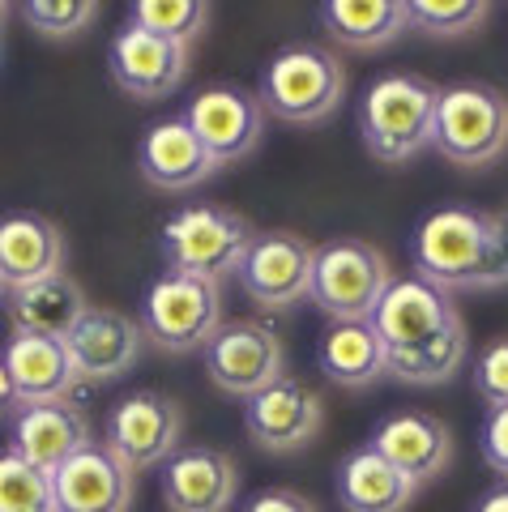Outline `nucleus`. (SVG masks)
I'll return each mask as SVG.
<instances>
[{
    "mask_svg": "<svg viewBox=\"0 0 508 512\" xmlns=\"http://www.w3.org/2000/svg\"><path fill=\"white\" fill-rule=\"evenodd\" d=\"M372 329L385 342L389 376L406 384H444L466 363V325L453 295L415 274L389 282L372 312Z\"/></svg>",
    "mask_w": 508,
    "mask_h": 512,
    "instance_id": "nucleus-1",
    "label": "nucleus"
},
{
    "mask_svg": "<svg viewBox=\"0 0 508 512\" xmlns=\"http://www.w3.org/2000/svg\"><path fill=\"white\" fill-rule=\"evenodd\" d=\"M410 261L415 278L453 291H491L508 286V256L491 227V214L470 210V205H440L410 239Z\"/></svg>",
    "mask_w": 508,
    "mask_h": 512,
    "instance_id": "nucleus-2",
    "label": "nucleus"
},
{
    "mask_svg": "<svg viewBox=\"0 0 508 512\" xmlns=\"http://www.w3.org/2000/svg\"><path fill=\"white\" fill-rule=\"evenodd\" d=\"M440 86L419 73H385L363 90L359 137L380 163H410L423 146H432Z\"/></svg>",
    "mask_w": 508,
    "mask_h": 512,
    "instance_id": "nucleus-3",
    "label": "nucleus"
},
{
    "mask_svg": "<svg viewBox=\"0 0 508 512\" xmlns=\"http://www.w3.org/2000/svg\"><path fill=\"white\" fill-rule=\"evenodd\" d=\"M257 99L265 116H278L287 124H321L346 99V69L329 47L291 43L261 69Z\"/></svg>",
    "mask_w": 508,
    "mask_h": 512,
    "instance_id": "nucleus-4",
    "label": "nucleus"
},
{
    "mask_svg": "<svg viewBox=\"0 0 508 512\" xmlns=\"http://www.w3.org/2000/svg\"><path fill=\"white\" fill-rule=\"evenodd\" d=\"M432 146L457 167H491L508 154V94L487 82L440 90Z\"/></svg>",
    "mask_w": 508,
    "mask_h": 512,
    "instance_id": "nucleus-5",
    "label": "nucleus"
},
{
    "mask_svg": "<svg viewBox=\"0 0 508 512\" xmlns=\"http://www.w3.org/2000/svg\"><path fill=\"white\" fill-rule=\"evenodd\" d=\"M389 261L368 239H325L312 256L308 299L329 320H372L380 295L389 291Z\"/></svg>",
    "mask_w": 508,
    "mask_h": 512,
    "instance_id": "nucleus-6",
    "label": "nucleus"
},
{
    "mask_svg": "<svg viewBox=\"0 0 508 512\" xmlns=\"http://www.w3.org/2000/svg\"><path fill=\"white\" fill-rule=\"evenodd\" d=\"M248 244H252L248 218L227 210V205H188V210L171 214L163 227L167 269L205 282L231 278L240 269Z\"/></svg>",
    "mask_w": 508,
    "mask_h": 512,
    "instance_id": "nucleus-7",
    "label": "nucleus"
},
{
    "mask_svg": "<svg viewBox=\"0 0 508 512\" xmlns=\"http://www.w3.org/2000/svg\"><path fill=\"white\" fill-rule=\"evenodd\" d=\"M146 342L171 350V355H188V350H205V342L222 329V291L218 282H205L193 274H158L150 282L146 299H141L137 316Z\"/></svg>",
    "mask_w": 508,
    "mask_h": 512,
    "instance_id": "nucleus-8",
    "label": "nucleus"
},
{
    "mask_svg": "<svg viewBox=\"0 0 508 512\" xmlns=\"http://www.w3.org/2000/svg\"><path fill=\"white\" fill-rule=\"evenodd\" d=\"M180 427L184 414L158 389H137L129 397H120L107 410L103 423V444L111 457H120L133 474L137 470H154L180 448Z\"/></svg>",
    "mask_w": 508,
    "mask_h": 512,
    "instance_id": "nucleus-9",
    "label": "nucleus"
},
{
    "mask_svg": "<svg viewBox=\"0 0 508 512\" xmlns=\"http://www.w3.org/2000/svg\"><path fill=\"white\" fill-rule=\"evenodd\" d=\"M312 256L316 248L308 239H299L295 231H252V244L244 252L240 278L244 295L261 308H295L299 299H308V286H312Z\"/></svg>",
    "mask_w": 508,
    "mask_h": 512,
    "instance_id": "nucleus-10",
    "label": "nucleus"
},
{
    "mask_svg": "<svg viewBox=\"0 0 508 512\" xmlns=\"http://www.w3.org/2000/svg\"><path fill=\"white\" fill-rule=\"evenodd\" d=\"M282 338L265 320H227L205 342V376L222 393L252 397L282 376Z\"/></svg>",
    "mask_w": 508,
    "mask_h": 512,
    "instance_id": "nucleus-11",
    "label": "nucleus"
},
{
    "mask_svg": "<svg viewBox=\"0 0 508 512\" xmlns=\"http://www.w3.org/2000/svg\"><path fill=\"white\" fill-rule=\"evenodd\" d=\"M184 120L218 167L252 154L265 133V107L257 94L244 86H205L197 99L188 103Z\"/></svg>",
    "mask_w": 508,
    "mask_h": 512,
    "instance_id": "nucleus-12",
    "label": "nucleus"
},
{
    "mask_svg": "<svg viewBox=\"0 0 508 512\" xmlns=\"http://www.w3.org/2000/svg\"><path fill=\"white\" fill-rule=\"evenodd\" d=\"M158 487L171 512H227L240 495V466L210 444H184L158 466Z\"/></svg>",
    "mask_w": 508,
    "mask_h": 512,
    "instance_id": "nucleus-13",
    "label": "nucleus"
},
{
    "mask_svg": "<svg viewBox=\"0 0 508 512\" xmlns=\"http://www.w3.org/2000/svg\"><path fill=\"white\" fill-rule=\"evenodd\" d=\"M107 69H111V82L124 94H133L141 103H158L184 82L188 47L167 43V39L150 35V30L124 22L116 35H111Z\"/></svg>",
    "mask_w": 508,
    "mask_h": 512,
    "instance_id": "nucleus-14",
    "label": "nucleus"
},
{
    "mask_svg": "<svg viewBox=\"0 0 508 512\" xmlns=\"http://www.w3.org/2000/svg\"><path fill=\"white\" fill-rule=\"evenodd\" d=\"M321 419V397L291 376H278L261 393L244 397V427L265 453H295L312 444Z\"/></svg>",
    "mask_w": 508,
    "mask_h": 512,
    "instance_id": "nucleus-15",
    "label": "nucleus"
},
{
    "mask_svg": "<svg viewBox=\"0 0 508 512\" xmlns=\"http://www.w3.org/2000/svg\"><path fill=\"white\" fill-rule=\"evenodd\" d=\"M137 478L120 457L107 453V444H86L52 470V500L56 512H129Z\"/></svg>",
    "mask_w": 508,
    "mask_h": 512,
    "instance_id": "nucleus-16",
    "label": "nucleus"
},
{
    "mask_svg": "<svg viewBox=\"0 0 508 512\" xmlns=\"http://www.w3.org/2000/svg\"><path fill=\"white\" fill-rule=\"evenodd\" d=\"M141 342H146L141 325L116 308H86L82 320L65 333L77 380H116L133 372V363L141 359Z\"/></svg>",
    "mask_w": 508,
    "mask_h": 512,
    "instance_id": "nucleus-17",
    "label": "nucleus"
},
{
    "mask_svg": "<svg viewBox=\"0 0 508 512\" xmlns=\"http://www.w3.org/2000/svg\"><path fill=\"white\" fill-rule=\"evenodd\" d=\"M368 448L398 466L410 483H432L453 461V431L427 410H393L376 423Z\"/></svg>",
    "mask_w": 508,
    "mask_h": 512,
    "instance_id": "nucleus-18",
    "label": "nucleus"
},
{
    "mask_svg": "<svg viewBox=\"0 0 508 512\" xmlns=\"http://www.w3.org/2000/svg\"><path fill=\"white\" fill-rule=\"evenodd\" d=\"M137 171L146 175V184L163 188V192H188V188L210 180L218 163L197 141L188 120L171 116V120L150 124L146 137L137 141Z\"/></svg>",
    "mask_w": 508,
    "mask_h": 512,
    "instance_id": "nucleus-19",
    "label": "nucleus"
},
{
    "mask_svg": "<svg viewBox=\"0 0 508 512\" xmlns=\"http://www.w3.org/2000/svg\"><path fill=\"white\" fill-rule=\"evenodd\" d=\"M9 367L18 406H43V402H65L77 384L73 359L65 350V338H43V333H13L0 350Z\"/></svg>",
    "mask_w": 508,
    "mask_h": 512,
    "instance_id": "nucleus-20",
    "label": "nucleus"
},
{
    "mask_svg": "<svg viewBox=\"0 0 508 512\" xmlns=\"http://www.w3.org/2000/svg\"><path fill=\"white\" fill-rule=\"evenodd\" d=\"M65 274V235L43 214H5L0 218V286L43 282Z\"/></svg>",
    "mask_w": 508,
    "mask_h": 512,
    "instance_id": "nucleus-21",
    "label": "nucleus"
},
{
    "mask_svg": "<svg viewBox=\"0 0 508 512\" xmlns=\"http://www.w3.org/2000/svg\"><path fill=\"white\" fill-rule=\"evenodd\" d=\"M9 448L22 453L30 466H39L52 474L56 466L90 444V423L86 414L69 406V402H43V406H22L13 414V431H9Z\"/></svg>",
    "mask_w": 508,
    "mask_h": 512,
    "instance_id": "nucleus-22",
    "label": "nucleus"
},
{
    "mask_svg": "<svg viewBox=\"0 0 508 512\" xmlns=\"http://www.w3.org/2000/svg\"><path fill=\"white\" fill-rule=\"evenodd\" d=\"M415 495H419V483H410L398 466H389L368 444L355 448L351 457H342L338 466L342 512H406Z\"/></svg>",
    "mask_w": 508,
    "mask_h": 512,
    "instance_id": "nucleus-23",
    "label": "nucleus"
},
{
    "mask_svg": "<svg viewBox=\"0 0 508 512\" xmlns=\"http://www.w3.org/2000/svg\"><path fill=\"white\" fill-rule=\"evenodd\" d=\"M90 308L82 286L69 274L43 278V282H26L5 291V312L13 333H43V338H65V333L82 320V312Z\"/></svg>",
    "mask_w": 508,
    "mask_h": 512,
    "instance_id": "nucleus-24",
    "label": "nucleus"
},
{
    "mask_svg": "<svg viewBox=\"0 0 508 512\" xmlns=\"http://www.w3.org/2000/svg\"><path fill=\"white\" fill-rule=\"evenodd\" d=\"M316 363L342 389H368L380 376H389L385 342L372 329V320H333L316 342Z\"/></svg>",
    "mask_w": 508,
    "mask_h": 512,
    "instance_id": "nucleus-25",
    "label": "nucleus"
},
{
    "mask_svg": "<svg viewBox=\"0 0 508 512\" xmlns=\"http://www.w3.org/2000/svg\"><path fill=\"white\" fill-rule=\"evenodd\" d=\"M316 18H321V30L333 43L351 47V52L385 47L410 26L406 0H329Z\"/></svg>",
    "mask_w": 508,
    "mask_h": 512,
    "instance_id": "nucleus-26",
    "label": "nucleus"
},
{
    "mask_svg": "<svg viewBox=\"0 0 508 512\" xmlns=\"http://www.w3.org/2000/svg\"><path fill=\"white\" fill-rule=\"evenodd\" d=\"M129 22L167 43L188 47L210 26V5H201V0H137L129 5Z\"/></svg>",
    "mask_w": 508,
    "mask_h": 512,
    "instance_id": "nucleus-27",
    "label": "nucleus"
},
{
    "mask_svg": "<svg viewBox=\"0 0 508 512\" xmlns=\"http://www.w3.org/2000/svg\"><path fill=\"white\" fill-rule=\"evenodd\" d=\"M0 512H56L52 474L13 448H0Z\"/></svg>",
    "mask_w": 508,
    "mask_h": 512,
    "instance_id": "nucleus-28",
    "label": "nucleus"
},
{
    "mask_svg": "<svg viewBox=\"0 0 508 512\" xmlns=\"http://www.w3.org/2000/svg\"><path fill=\"white\" fill-rule=\"evenodd\" d=\"M487 0H406V22L432 39H457L483 26Z\"/></svg>",
    "mask_w": 508,
    "mask_h": 512,
    "instance_id": "nucleus-29",
    "label": "nucleus"
},
{
    "mask_svg": "<svg viewBox=\"0 0 508 512\" xmlns=\"http://www.w3.org/2000/svg\"><path fill=\"white\" fill-rule=\"evenodd\" d=\"M22 18L47 39H73L99 22V5L94 0H26Z\"/></svg>",
    "mask_w": 508,
    "mask_h": 512,
    "instance_id": "nucleus-30",
    "label": "nucleus"
},
{
    "mask_svg": "<svg viewBox=\"0 0 508 512\" xmlns=\"http://www.w3.org/2000/svg\"><path fill=\"white\" fill-rule=\"evenodd\" d=\"M474 389H479V397L491 410L508 406V338H496L479 350V359H474Z\"/></svg>",
    "mask_w": 508,
    "mask_h": 512,
    "instance_id": "nucleus-31",
    "label": "nucleus"
},
{
    "mask_svg": "<svg viewBox=\"0 0 508 512\" xmlns=\"http://www.w3.org/2000/svg\"><path fill=\"white\" fill-rule=\"evenodd\" d=\"M479 448H483L487 466L496 470V474L504 478V483H508V406L487 410L483 431H479Z\"/></svg>",
    "mask_w": 508,
    "mask_h": 512,
    "instance_id": "nucleus-32",
    "label": "nucleus"
},
{
    "mask_svg": "<svg viewBox=\"0 0 508 512\" xmlns=\"http://www.w3.org/2000/svg\"><path fill=\"white\" fill-rule=\"evenodd\" d=\"M240 512H316V504L295 487H265Z\"/></svg>",
    "mask_w": 508,
    "mask_h": 512,
    "instance_id": "nucleus-33",
    "label": "nucleus"
},
{
    "mask_svg": "<svg viewBox=\"0 0 508 512\" xmlns=\"http://www.w3.org/2000/svg\"><path fill=\"white\" fill-rule=\"evenodd\" d=\"M18 393H13V380H9V367L0 359V414H18Z\"/></svg>",
    "mask_w": 508,
    "mask_h": 512,
    "instance_id": "nucleus-34",
    "label": "nucleus"
},
{
    "mask_svg": "<svg viewBox=\"0 0 508 512\" xmlns=\"http://www.w3.org/2000/svg\"><path fill=\"white\" fill-rule=\"evenodd\" d=\"M474 512H508V483L500 487H491L479 504H474Z\"/></svg>",
    "mask_w": 508,
    "mask_h": 512,
    "instance_id": "nucleus-35",
    "label": "nucleus"
},
{
    "mask_svg": "<svg viewBox=\"0 0 508 512\" xmlns=\"http://www.w3.org/2000/svg\"><path fill=\"white\" fill-rule=\"evenodd\" d=\"M491 227H496V239H500V248H504V256H508V205L491 214Z\"/></svg>",
    "mask_w": 508,
    "mask_h": 512,
    "instance_id": "nucleus-36",
    "label": "nucleus"
},
{
    "mask_svg": "<svg viewBox=\"0 0 508 512\" xmlns=\"http://www.w3.org/2000/svg\"><path fill=\"white\" fill-rule=\"evenodd\" d=\"M5 18H9V5H5V0H0V26H5Z\"/></svg>",
    "mask_w": 508,
    "mask_h": 512,
    "instance_id": "nucleus-37",
    "label": "nucleus"
},
{
    "mask_svg": "<svg viewBox=\"0 0 508 512\" xmlns=\"http://www.w3.org/2000/svg\"><path fill=\"white\" fill-rule=\"evenodd\" d=\"M0 291H5V286H0Z\"/></svg>",
    "mask_w": 508,
    "mask_h": 512,
    "instance_id": "nucleus-38",
    "label": "nucleus"
}]
</instances>
